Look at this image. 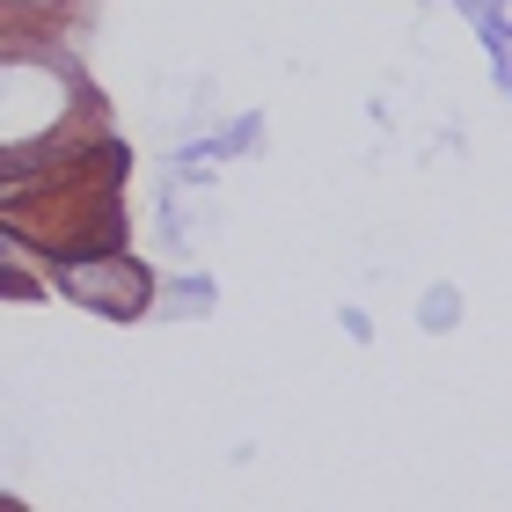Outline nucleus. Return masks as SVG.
<instances>
[{"instance_id":"nucleus-3","label":"nucleus","mask_w":512,"mask_h":512,"mask_svg":"<svg viewBox=\"0 0 512 512\" xmlns=\"http://www.w3.org/2000/svg\"><path fill=\"white\" fill-rule=\"evenodd\" d=\"M425 322H432V330H447V322H454V293H432V315Z\"/></svg>"},{"instance_id":"nucleus-1","label":"nucleus","mask_w":512,"mask_h":512,"mask_svg":"<svg viewBox=\"0 0 512 512\" xmlns=\"http://www.w3.org/2000/svg\"><path fill=\"white\" fill-rule=\"evenodd\" d=\"M52 278H59V293H74L81 308H96V315H118V322H132V315H147V271L132 264V256H118V249H96V256H59L52 264Z\"/></svg>"},{"instance_id":"nucleus-4","label":"nucleus","mask_w":512,"mask_h":512,"mask_svg":"<svg viewBox=\"0 0 512 512\" xmlns=\"http://www.w3.org/2000/svg\"><path fill=\"white\" fill-rule=\"evenodd\" d=\"M15 256H22V235H15V227H0V264H15Z\"/></svg>"},{"instance_id":"nucleus-2","label":"nucleus","mask_w":512,"mask_h":512,"mask_svg":"<svg viewBox=\"0 0 512 512\" xmlns=\"http://www.w3.org/2000/svg\"><path fill=\"white\" fill-rule=\"evenodd\" d=\"M0 300H37V278H22L15 264H0Z\"/></svg>"}]
</instances>
